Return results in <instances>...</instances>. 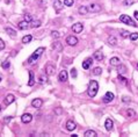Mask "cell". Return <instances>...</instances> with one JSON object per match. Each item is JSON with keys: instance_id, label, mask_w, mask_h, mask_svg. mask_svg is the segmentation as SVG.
I'll use <instances>...</instances> for the list:
<instances>
[{"instance_id": "2", "label": "cell", "mask_w": 138, "mask_h": 137, "mask_svg": "<svg viewBox=\"0 0 138 137\" xmlns=\"http://www.w3.org/2000/svg\"><path fill=\"white\" fill-rule=\"evenodd\" d=\"M44 50H45V49H44V48H42V47H41V48H38L37 50H36L35 52H34L33 55H31V56L29 57V59H28V63H33V62L37 61V59L41 57V55H42V53L44 52Z\"/></svg>"}, {"instance_id": "47", "label": "cell", "mask_w": 138, "mask_h": 137, "mask_svg": "<svg viewBox=\"0 0 138 137\" xmlns=\"http://www.w3.org/2000/svg\"><path fill=\"white\" fill-rule=\"evenodd\" d=\"M137 67H138V64H137Z\"/></svg>"}, {"instance_id": "45", "label": "cell", "mask_w": 138, "mask_h": 137, "mask_svg": "<svg viewBox=\"0 0 138 137\" xmlns=\"http://www.w3.org/2000/svg\"><path fill=\"white\" fill-rule=\"evenodd\" d=\"M123 101H124V102H126V101H128V98L124 97V98H123Z\"/></svg>"}, {"instance_id": "1", "label": "cell", "mask_w": 138, "mask_h": 137, "mask_svg": "<svg viewBox=\"0 0 138 137\" xmlns=\"http://www.w3.org/2000/svg\"><path fill=\"white\" fill-rule=\"evenodd\" d=\"M98 89H99V84L96 80H90L89 85H88V95L90 98H94L98 93Z\"/></svg>"}, {"instance_id": "3", "label": "cell", "mask_w": 138, "mask_h": 137, "mask_svg": "<svg viewBox=\"0 0 138 137\" xmlns=\"http://www.w3.org/2000/svg\"><path fill=\"white\" fill-rule=\"evenodd\" d=\"M120 21L121 22H124V23H126V25H130V26H132V27H136V23L133 22V20L130 18L129 15H121L120 16Z\"/></svg>"}, {"instance_id": "40", "label": "cell", "mask_w": 138, "mask_h": 137, "mask_svg": "<svg viewBox=\"0 0 138 137\" xmlns=\"http://www.w3.org/2000/svg\"><path fill=\"white\" fill-rule=\"evenodd\" d=\"M4 48H5V43H4V41L0 38V50H3Z\"/></svg>"}, {"instance_id": "44", "label": "cell", "mask_w": 138, "mask_h": 137, "mask_svg": "<svg viewBox=\"0 0 138 137\" xmlns=\"http://www.w3.org/2000/svg\"><path fill=\"white\" fill-rule=\"evenodd\" d=\"M135 18L136 20H138V12H135Z\"/></svg>"}, {"instance_id": "42", "label": "cell", "mask_w": 138, "mask_h": 137, "mask_svg": "<svg viewBox=\"0 0 138 137\" xmlns=\"http://www.w3.org/2000/svg\"><path fill=\"white\" fill-rule=\"evenodd\" d=\"M44 80H47V78H44V77H40V81H41V83H44Z\"/></svg>"}, {"instance_id": "15", "label": "cell", "mask_w": 138, "mask_h": 137, "mask_svg": "<svg viewBox=\"0 0 138 137\" xmlns=\"http://www.w3.org/2000/svg\"><path fill=\"white\" fill-rule=\"evenodd\" d=\"M105 127L108 131H110V130L113 129V121H111L110 119H107L106 120V123H105Z\"/></svg>"}, {"instance_id": "7", "label": "cell", "mask_w": 138, "mask_h": 137, "mask_svg": "<svg viewBox=\"0 0 138 137\" xmlns=\"http://www.w3.org/2000/svg\"><path fill=\"white\" fill-rule=\"evenodd\" d=\"M113 99H114V94L111 93V92H107L106 95L103 97V102H105V104H108V102L113 101Z\"/></svg>"}, {"instance_id": "4", "label": "cell", "mask_w": 138, "mask_h": 137, "mask_svg": "<svg viewBox=\"0 0 138 137\" xmlns=\"http://www.w3.org/2000/svg\"><path fill=\"white\" fill-rule=\"evenodd\" d=\"M87 8H88V12H92V13H98L101 10V6H99L98 4H90Z\"/></svg>"}, {"instance_id": "5", "label": "cell", "mask_w": 138, "mask_h": 137, "mask_svg": "<svg viewBox=\"0 0 138 137\" xmlns=\"http://www.w3.org/2000/svg\"><path fill=\"white\" fill-rule=\"evenodd\" d=\"M83 29H84V26H83V23H80V22H77L75 25L72 26V30L74 31L75 34L81 33V31H83Z\"/></svg>"}, {"instance_id": "10", "label": "cell", "mask_w": 138, "mask_h": 137, "mask_svg": "<svg viewBox=\"0 0 138 137\" xmlns=\"http://www.w3.org/2000/svg\"><path fill=\"white\" fill-rule=\"evenodd\" d=\"M43 105V101L41 99H34L33 101H31V106L34 107V108H41Z\"/></svg>"}, {"instance_id": "28", "label": "cell", "mask_w": 138, "mask_h": 137, "mask_svg": "<svg viewBox=\"0 0 138 137\" xmlns=\"http://www.w3.org/2000/svg\"><path fill=\"white\" fill-rule=\"evenodd\" d=\"M5 30H6V33H8L10 36H15V35H16V31H15L14 29H12V28H8V27H7V28H5Z\"/></svg>"}, {"instance_id": "30", "label": "cell", "mask_w": 138, "mask_h": 137, "mask_svg": "<svg viewBox=\"0 0 138 137\" xmlns=\"http://www.w3.org/2000/svg\"><path fill=\"white\" fill-rule=\"evenodd\" d=\"M101 72H102L101 67H95V68L93 70V74H94V76H100Z\"/></svg>"}, {"instance_id": "22", "label": "cell", "mask_w": 138, "mask_h": 137, "mask_svg": "<svg viewBox=\"0 0 138 137\" xmlns=\"http://www.w3.org/2000/svg\"><path fill=\"white\" fill-rule=\"evenodd\" d=\"M52 48L55 49L56 51H62V50H63L62 43H59V42H56V43H53V44H52Z\"/></svg>"}, {"instance_id": "35", "label": "cell", "mask_w": 138, "mask_h": 137, "mask_svg": "<svg viewBox=\"0 0 138 137\" xmlns=\"http://www.w3.org/2000/svg\"><path fill=\"white\" fill-rule=\"evenodd\" d=\"M130 38H131L132 41L137 40V38H138V33H132V34H130Z\"/></svg>"}, {"instance_id": "31", "label": "cell", "mask_w": 138, "mask_h": 137, "mask_svg": "<svg viewBox=\"0 0 138 137\" xmlns=\"http://www.w3.org/2000/svg\"><path fill=\"white\" fill-rule=\"evenodd\" d=\"M1 66H3V68H8L10 66V63L8 61H5L3 62V64H1Z\"/></svg>"}, {"instance_id": "37", "label": "cell", "mask_w": 138, "mask_h": 137, "mask_svg": "<svg viewBox=\"0 0 138 137\" xmlns=\"http://www.w3.org/2000/svg\"><path fill=\"white\" fill-rule=\"evenodd\" d=\"M51 35H52V37H55V38H59L60 37V34L58 33V31H55V30L51 33Z\"/></svg>"}, {"instance_id": "29", "label": "cell", "mask_w": 138, "mask_h": 137, "mask_svg": "<svg viewBox=\"0 0 138 137\" xmlns=\"http://www.w3.org/2000/svg\"><path fill=\"white\" fill-rule=\"evenodd\" d=\"M120 34H121V36H122L123 38H126V37H129V36H130V33H129V31H126V30H121Z\"/></svg>"}, {"instance_id": "14", "label": "cell", "mask_w": 138, "mask_h": 137, "mask_svg": "<svg viewBox=\"0 0 138 137\" xmlns=\"http://www.w3.org/2000/svg\"><path fill=\"white\" fill-rule=\"evenodd\" d=\"M75 123L73 121H67L66 122V129L68 130V131H73V130L75 129Z\"/></svg>"}, {"instance_id": "32", "label": "cell", "mask_w": 138, "mask_h": 137, "mask_svg": "<svg viewBox=\"0 0 138 137\" xmlns=\"http://www.w3.org/2000/svg\"><path fill=\"white\" fill-rule=\"evenodd\" d=\"M133 4V0H124L123 1V5L124 6H131Z\"/></svg>"}, {"instance_id": "27", "label": "cell", "mask_w": 138, "mask_h": 137, "mask_svg": "<svg viewBox=\"0 0 138 137\" xmlns=\"http://www.w3.org/2000/svg\"><path fill=\"white\" fill-rule=\"evenodd\" d=\"M30 26H31L33 28H37V27H40V26H41V21H38V20L31 21V22H30Z\"/></svg>"}, {"instance_id": "38", "label": "cell", "mask_w": 138, "mask_h": 137, "mask_svg": "<svg viewBox=\"0 0 138 137\" xmlns=\"http://www.w3.org/2000/svg\"><path fill=\"white\" fill-rule=\"evenodd\" d=\"M118 79H120L122 83H124V84H126V80H128V79L123 78V77H122V74H118Z\"/></svg>"}, {"instance_id": "24", "label": "cell", "mask_w": 138, "mask_h": 137, "mask_svg": "<svg viewBox=\"0 0 138 137\" xmlns=\"http://www.w3.org/2000/svg\"><path fill=\"white\" fill-rule=\"evenodd\" d=\"M85 136L86 137H95L96 132L94 131V130H87V131L85 132Z\"/></svg>"}, {"instance_id": "9", "label": "cell", "mask_w": 138, "mask_h": 137, "mask_svg": "<svg viewBox=\"0 0 138 137\" xmlns=\"http://www.w3.org/2000/svg\"><path fill=\"white\" fill-rule=\"evenodd\" d=\"M31 120H33V116H31V114H23L22 117H21V121L23 122V123H29V122H31Z\"/></svg>"}, {"instance_id": "13", "label": "cell", "mask_w": 138, "mask_h": 137, "mask_svg": "<svg viewBox=\"0 0 138 137\" xmlns=\"http://www.w3.org/2000/svg\"><path fill=\"white\" fill-rule=\"evenodd\" d=\"M18 27L21 29V30H26V29L29 27V22H27V21H21V22L18 23Z\"/></svg>"}, {"instance_id": "20", "label": "cell", "mask_w": 138, "mask_h": 137, "mask_svg": "<svg viewBox=\"0 0 138 137\" xmlns=\"http://www.w3.org/2000/svg\"><path fill=\"white\" fill-rule=\"evenodd\" d=\"M53 7H55L56 12H59L60 9H62V7H63V5H62V3H60V0H56L55 4H53Z\"/></svg>"}, {"instance_id": "34", "label": "cell", "mask_w": 138, "mask_h": 137, "mask_svg": "<svg viewBox=\"0 0 138 137\" xmlns=\"http://www.w3.org/2000/svg\"><path fill=\"white\" fill-rule=\"evenodd\" d=\"M126 114H128V116H129V117H133V116H135V112H133L132 109H128Z\"/></svg>"}, {"instance_id": "25", "label": "cell", "mask_w": 138, "mask_h": 137, "mask_svg": "<svg viewBox=\"0 0 138 137\" xmlns=\"http://www.w3.org/2000/svg\"><path fill=\"white\" fill-rule=\"evenodd\" d=\"M126 72V67L124 65H118V74H124Z\"/></svg>"}, {"instance_id": "8", "label": "cell", "mask_w": 138, "mask_h": 137, "mask_svg": "<svg viewBox=\"0 0 138 137\" xmlns=\"http://www.w3.org/2000/svg\"><path fill=\"white\" fill-rule=\"evenodd\" d=\"M45 72H47V74L48 76H51V74H53V72H55V65H52V64H47V66H45Z\"/></svg>"}, {"instance_id": "6", "label": "cell", "mask_w": 138, "mask_h": 137, "mask_svg": "<svg viewBox=\"0 0 138 137\" xmlns=\"http://www.w3.org/2000/svg\"><path fill=\"white\" fill-rule=\"evenodd\" d=\"M66 43L71 47L77 45V44H78V38L75 37V36H68V37L66 38Z\"/></svg>"}, {"instance_id": "16", "label": "cell", "mask_w": 138, "mask_h": 137, "mask_svg": "<svg viewBox=\"0 0 138 137\" xmlns=\"http://www.w3.org/2000/svg\"><path fill=\"white\" fill-rule=\"evenodd\" d=\"M92 63H93V61H92L90 58H87L85 62H83V68H85V70H88Z\"/></svg>"}, {"instance_id": "21", "label": "cell", "mask_w": 138, "mask_h": 137, "mask_svg": "<svg viewBox=\"0 0 138 137\" xmlns=\"http://www.w3.org/2000/svg\"><path fill=\"white\" fill-rule=\"evenodd\" d=\"M108 43H109V45H111V47H115L116 44H117V40H116L114 36H110V37L108 38Z\"/></svg>"}, {"instance_id": "26", "label": "cell", "mask_w": 138, "mask_h": 137, "mask_svg": "<svg viewBox=\"0 0 138 137\" xmlns=\"http://www.w3.org/2000/svg\"><path fill=\"white\" fill-rule=\"evenodd\" d=\"M31 35H26L25 37L22 38V43H25V44H27V43H29L30 41H31Z\"/></svg>"}, {"instance_id": "12", "label": "cell", "mask_w": 138, "mask_h": 137, "mask_svg": "<svg viewBox=\"0 0 138 137\" xmlns=\"http://www.w3.org/2000/svg\"><path fill=\"white\" fill-rule=\"evenodd\" d=\"M68 78V74H67V71H65V70H63V71H60L59 73V80L60 81H66Z\"/></svg>"}, {"instance_id": "33", "label": "cell", "mask_w": 138, "mask_h": 137, "mask_svg": "<svg viewBox=\"0 0 138 137\" xmlns=\"http://www.w3.org/2000/svg\"><path fill=\"white\" fill-rule=\"evenodd\" d=\"M25 21H27V22H31V21H33L31 15H30V14H26L25 15Z\"/></svg>"}, {"instance_id": "23", "label": "cell", "mask_w": 138, "mask_h": 137, "mask_svg": "<svg viewBox=\"0 0 138 137\" xmlns=\"http://www.w3.org/2000/svg\"><path fill=\"white\" fill-rule=\"evenodd\" d=\"M79 14H81V15H85V14H87L88 13V8L86 7V6H81L80 8H79Z\"/></svg>"}, {"instance_id": "17", "label": "cell", "mask_w": 138, "mask_h": 137, "mask_svg": "<svg viewBox=\"0 0 138 137\" xmlns=\"http://www.w3.org/2000/svg\"><path fill=\"white\" fill-rule=\"evenodd\" d=\"M94 58H95L98 62H101L103 58H105V56H103V53L101 52V51H96V52L94 53Z\"/></svg>"}, {"instance_id": "18", "label": "cell", "mask_w": 138, "mask_h": 137, "mask_svg": "<svg viewBox=\"0 0 138 137\" xmlns=\"http://www.w3.org/2000/svg\"><path fill=\"white\" fill-rule=\"evenodd\" d=\"M121 64V61L120 58H117V57H113V58L110 59V65L111 66H118Z\"/></svg>"}, {"instance_id": "19", "label": "cell", "mask_w": 138, "mask_h": 137, "mask_svg": "<svg viewBox=\"0 0 138 137\" xmlns=\"http://www.w3.org/2000/svg\"><path fill=\"white\" fill-rule=\"evenodd\" d=\"M35 84V79H34V72L29 71V81H28V85L29 86H33Z\"/></svg>"}, {"instance_id": "41", "label": "cell", "mask_w": 138, "mask_h": 137, "mask_svg": "<svg viewBox=\"0 0 138 137\" xmlns=\"http://www.w3.org/2000/svg\"><path fill=\"white\" fill-rule=\"evenodd\" d=\"M12 120V117L10 116H7V117H5V123H8V122Z\"/></svg>"}, {"instance_id": "46", "label": "cell", "mask_w": 138, "mask_h": 137, "mask_svg": "<svg viewBox=\"0 0 138 137\" xmlns=\"http://www.w3.org/2000/svg\"><path fill=\"white\" fill-rule=\"evenodd\" d=\"M0 112H1V107H0Z\"/></svg>"}, {"instance_id": "36", "label": "cell", "mask_w": 138, "mask_h": 137, "mask_svg": "<svg viewBox=\"0 0 138 137\" xmlns=\"http://www.w3.org/2000/svg\"><path fill=\"white\" fill-rule=\"evenodd\" d=\"M64 5L65 6H72L73 5V0H64Z\"/></svg>"}, {"instance_id": "39", "label": "cell", "mask_w": 138, "mask_h": 137, "mask_svg": "<svg viewBox=\"0 0 138 137\" xmlns=\"http://www.w3.org/2000/svg\"><path fill=\"white\" fill-rule=\"evenodd\" d=\"M71 76H72L73 78L77 77V70H75V68H72V70H71Z\"/></svg>"}, {"instance_id": "43", "label": "cell", "mask_w": 138, "mask_h": 137, "mask_svg": "<svg viewBox=\"0 0 138 137\" xmlns=\"http://www.w3.org/2000/svg\"><path fill=\"white\" fill-rule=\"evenodd\" d=\"M56 113H57V114H60V113H62V109H60V108H58L57 110H56Z\"/></svg>"}, {"instance_id": "11", "label": "cell", "mask_w": 138, "mask_h": 137, "mask_svg": "<svg viewBox=\"0 0 138 137\" xmlns=\"http://www.w3.org/2000/svg\"><path fill=\"white\" fill-rule=\"evenodd\" d=\"M14 100H15V97L13 95V94H8V95H6V98H5V105H10L12 102H14Z\"/></svg>"}]
</instances>
